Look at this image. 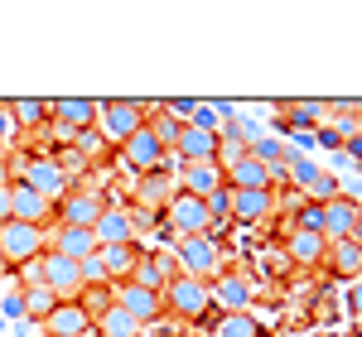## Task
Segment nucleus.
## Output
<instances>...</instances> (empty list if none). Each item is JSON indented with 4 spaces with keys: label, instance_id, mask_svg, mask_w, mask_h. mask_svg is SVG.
Segmentation results:
<instances>
[{
    "label": "nucleus",
    "instance_id": "16",
    "mask_svg": "<svg viewBox=\"0 0 362 337\" xmlns=\"http://www.w3.org/2000/svg\"><path fill=\"white\" fill-rule=\"evenodd\" d=\"M285 255H290L295 265H324V255H329V241H324V231L290 226V236H285Z\"/></svg>",
    "mask_w": 362,
    "mask_h": 337
},
{
    "label": "nucleus",
    "instance_id": "26",
    "mask_svg": "<svg viewBox=\"0 0 362 337\" xmlns=\"http://www.w3.org/2000/svg\"><path fill=\"white\" fill-rule=\"evenodd\" d=\"M324 265H334L343 280H358V275H362V246H353V241H329Z\"/></svg>",
    "mask_w": 362,
    "mask_h": 337
},
{
    "label": "nucleus",
    "instance_id": "15",
    "mask_svg": "<svg viewBox=\"0 0 362 337\" xmlns=\"http://www.w3.org/2000/svg\"><path fill=\"white\" fill-rule=\"evenodd\" d=\"M92 236H97V246H126L131 236H136V222H131V212L126 207H102V217L92 222Z\"/></svg>",
    "mask_w": 362,
    "mask_h": 337
},
{
    "label": "nucleus",
    "instance_id": "9",
    "mask_svg": "<svg viewBox=\"0 0 362 337\" xmlns=\"http://www.w3.org/2000/svg\"><path fill=\"white\" fill-rule=\"evenodd\" d=\"M44 284L54 289L63 304H68V299H78V294H83L78 260H68V255H58V251H44Z\"/></svg>",
    "mask_w": 362,
    "mask_h": 337
},
{
    "label": "nucleus",
    "instance_id": "14",
    "mask_svg": "<svg viewBox=\"0 0 362 337\" xmlns=\"http://www.w3.org/2000/svg\"><path fill=\"white\" fill-rule=\"evenodd\" d=\"M49 212H54V202H44L29 183H20V178L10 183V217H15V222L44 226V222H49Z\"/></svg>",
    "mask_w": 362,
    "mask_h": 337
},
{
    "label": "nucleus",
    "instance_id": "19",
    "mask_svg": "<svg viewBox=\"0 0 362 337\" xmlns=\"http://www.w3.org/2000/svg\"><path fill=\"white\" fill-rule=\"evenodd\" d=\"M208 299H213V304H223L227 313H247V304H251V284L242 280V275L223 270L218 280L208 284Z\"/></svg>",
    "mask_w": 362,
    "mask_h": 337
},
{
    "label": "nucleus",
    "instance_id": "20",
    "mask_svg": "<svg viewBox=\"0 0 362 337\" xmlns=\"http://www.w3.org/2000/svg\"><path fill=\"white\" fill-rule=\"evenodd\" d=\"M223 183L237 193V188H271V168L261 164L256 154H242L237 164H227L223 168Z\"/></svg>",
    "mask_w": 362,
    "mask_h": 337
},
{
    "label": "nucleus",
    "instance_id": "2",
    "mask_svg": "<svg viewBox=\"0 0 362 337\" xmlns=\"http://www.w3.org/2000/svg\"><path fill=\"white\" fill-rule=\"evenodd\" d=\"M44 251H49V236H44V226L15 222V217L0 226V260H10V265H25V260H39Z\"/></svg>",
    "mask_w": 362,
    "mask_h": 337
},
{
    "label": "nucleus",
    "instance_id": "3",
    "mask_svg": "<svg viewBox=\"0 0 362 337\" xmlns=\"http://www.w3.org/2000/svg\"><path fill=\"white\" fill-rule=\"evenodd\" d=\"M179 265H184V275L213 284L223 275V251H218L213 236H184V241H179Z\"/></svg>",
    "mask_w": 362,
    "mask_h": 337
},
{
    "label": "nucleus",
    "instance_id": "21",
    "mask_svg": "<svg viewBox=\"0 0 362 337\" xmlns=\"http://www.w3.org/2000/svg\"><path fill=\"white\" fill-rule=\"evenodd\" d=\"M49 251L68 255V260H87V255L97 251V236H92L87 226H63V222H58V231H54V246H49Z\"/></svg>",
    "mask_w": 362,
    "mask_h": 337
},
{
    "label": "nucleus",
    "instance_id": "41",
    "mask_svg": "<svg viewBox=\"0 0 362 337\" xmlns=\"http://www.w3.org/2000/svg\"><path fill=\"white\" fill-rule=\"evenodd\" d=\"M5 159H10V145H0V168H5Z\"/></svg>",
    "mask_w": 362,
    "mask_h": 337
},
{
    "label": "nucleus",
    "instance_id": "11",
    "mask_svg": "<svg viewBox=\"0 0 362 337\" xmlns=\"http://www.w3.org/2000/svg\"><path fill=\"white\" fill-rule=\"evenodd\" d=\"M218 140H223L218 130H203V125H189V121H184L174 154H179L184 164H208V159H218Z\"/></svg>",
    "mask_w": 362,
    "mask_h": 337
},
{
    "label": "nucleus",
    "instance_id": "33",
    "mask_svg": "<svg viewBox=\"0 0 362 337\" xmlns=\"http://www.w3.org/2000/svg\"><path fill=\"white\" fill-rule=\"evenodd\" d=\"M203 202H208V217H213V226H218V222L227 217V207H232V193H227V183L218 188V193H208Z\"/></svg>",
    "mask_w": 362,
    "mask_h": 337
},
{
    "label": "nucleus",
    "instance_id": "23",
    "mask_svg": "<svg viewBox=\"0 0 362 337\" xmlns=\"http://www.w3.org/2000/svg\"><path fill=\"white\" fill-rule=\"evenodd\" d=\"M169 260L165 255H140L136 260V270H131V284H140V289H150V294H165V284H169Z\"/></svg>",
    "mask_w": 362,
    "mask_h": 337
},
{
    "label": "nucleus",
    "instance_id": "13",
    "mask_svg": "<svg viewBox=\"0 0 362 337\" xmlns=\"http://www.w3.org/2000/svg\"><path fill=\"white\" fill-rule=\"evenodd\" d=\"M39 328H44V337H87V333H92V318L83 313L78 299H68V304H58Z\"/></svg>",
    "mask_w": 362,
    "mask_h": 337
},
{
    "label": "nucleus",
    "instance_id": "28",
    "mask_svg": "<svg viewBox=\"0 0 362 337\" xmlns=\"http://www.w3.org/2000/svg\"><path fill=\"white\" fill-rule=\"evenodd\" d=\"M20 304H25V318H29V323H44V318H49L63 299H58L49 284H34V289H25V294H20Z\"/></svg>",
    "mask_w": 362,
    "mask_h": 337
},
{
    "label": "nucleus",
    "instance_id": "6",
    "mask_svg": "<svg viewBox=\"0 0 362 337\" xmlns=\"http://www.w3.org/2000/svg\"><path fill=\"white\" fill-rule=\"evenodd\" d=\"M213 299H208V284L194 280V275H184V270H174L165 284V309H174L179 318H198V313L208 309Z\"/></svg>",
    "mask_w": 362,
    "mask_h": 337
},
{
    "label": "nucleus",
    "instance_id": "29",
    "mask_svg": "<svg viewBox=\"0 0 362 337\" xmlns=\"http://www.w3.org/2000/svg\"><path fill=\"white\" fill-rule=\"evenodd\" d=\"M213 337H261V323H256L251 313H223Z\"/></svg>",
    "mask_w": 362,
    "mask_h": 337
},
{
    "label": "nucleus",
    "instance_id": "38",
    "mask_svg": "<svg viewBox=\"0 0 362 337\" xmlns=\"http://www.w3.org/2000/svg\"><path fill=\"white\" fill-rule=\"evenodd\" d=\"M5 318H25V304H20V294H10V299H5V309H0V323H5Z\"/></svg>",
    "mask_w": 362,
    "mask_h": 337
},
{
    "label": "nucleus",
    "instance_id": "35",
    "mask_svg": "<svg viewBox=\"0 0 362 337\" xmlns=\"http://www.w3.org/2000/svg\"><path fill=\"white\" fill-rule=\"evenodd\" d=\"M140 197H145V202L165 197V173H145V183H140Z\"/></svg>",
    "mask_w": 362,
    "mask_h": 337
},
{
    "label": "nucleus",
    "instance_id": "30",
    "mask_svg": "<svg viewBox=\"0 0 362 337\" xmlns=\"http://www.w3.org/2000/svg\"><path fill=\"white\" fill-rule=\"evenodd\" d=\"M305 193L314 207H324V202H334L338 197V183H334V173H324V168H314V178L305 183Z\"/></svg>",
    "mask_w": 362,
    "mask_h": 337
},
{
    "label": "nucleus",
    "instance_id": "37",
    "mask_svg": "<svg viewBox=\"0 0 362 337\" xmlns=\"http://www.w3.org/2000/svg\"><path fill=\"white\" fill-rule=\"evenodd\" d=\"M348 309L362 318V275H358V280H348Z\"/></svg>",
    "mask_w": 362,
    "mask_h": 337
},
{
    "label": "nucleus",
    "instance_id": "10",
    "mask_svg": "<svg viewBox=\"0 0 362 337\" xmlns=\"http://www.w3.org/2000/svg\"><path fill=\"white\" fill-rule=\"evenodd\" d=\"M319 217H324V241H348L353 236V226H358V217H362V207H358V197L348 193H338L334 202H324L319 207Z\"/></svg>",
    "mask_w": 362,
    "mask_h": 337
},
{
    "label": "nucleus",
    "instance_id": "39",
    "mask_svg": "<svg viewBox=\"0 0 362 337\" xmlns=\"http://www.w3.org/2000/svg\"><path fill=\"white\" fill-rule=\"evenodd\" d=\"M10 222V183H0V226Z\"/></svg>",
    "mask_w": 362,
    "mask_h": 337
},
{
    "label": "nucleus",
    "instance_id": "7",
    "mask_svg": "<svg viewBox=\"0 0 362 337\" xmlns=\"http://www.w3.org/2000/svg\"><path fill=\"white\" fill-rule=\"evenodd\" d=\"M112 304L126 309L140 328H150V323H160V313H165V294H150V289H140V284L121 280V284H112Z\"/></svg>",
    "mask_w": 362,
    "mask_h": 337
},
{
    "label": "nucleus",
    "instance_id": "32",
    "mask_svg": "<svg viewBox=\"0 0 362 337\" xmlns=\"http://www.w3.org/2000/svg\"><path fill=\"white\" fill-rule=\"evenodd\" d=\"M285 111H290V121H295V125H314V121L324 116V102H290Z\"/></svg>",
    "mask_w": 362,
    "mask_h": 337
},
{
    "label": "nucleus",
    "instance_id": "25",
    "mask_svg": "<svg viewBox=\"0 0 362 337\" xmlns=\"http://www.w3.org/2000/svg\"><path fill=\"white\" fill-rule=\"evenodd\" d=\"M10 116H15V125H20V130H39V125H49V121H54L49 102H39V97H15V102H10Z\"/></svg>",
    "mask_w": 362,
    "mask_h": 337
},
{
    "label": "nucleus",
    "instance_id": "40",
    "mask_svg": "<svg viewBox=\"0 0 362 337\" xmlns=\"http://www.w3.org/2000/svg\"><path fill=\"white\" fill-rule=\"evenodd\" d=\"M353 246H362V217H358V226H353V236H348Z\"/></svg>",
    "mask_w": 362,
    "mask_h": 337
},
{
    "label": "nucleus",
    "instance_id": "18",
    "mask_svg": "<svg viewBox=\"0 0 362 337\" xmlns=\"http://www.w3.org/2000/svg\"><path fill=\"white\" fill-rule=\"evenodd\" d=\"M227 193H232V188H227ZM227 212H232V217H242V222H261V217H271V212H276V193H271V188H237Z\"/></svg>",
    "mask_w": 362,
    "mask_h": 337
},
{
    "label": "nucleus",
    "instance_id": "5",
    "mask_svg": "<svg viewBox=\"0 0 362 337\" xmlns=\"http://www.w3.org/2000/svg\"><path fill=\"white\" fill-rule=\"evenodd\" d=\"M140 125H145V102H121V97H116V102H102V106H97V130L116 145L131 140Z\"/></svg>",
    "mask_w": 362,
    "mask_h": 337
},
{
    "label": "nucleus",
    "instance_id": "31",
    "mask_svg": "<svg viewBox=\"0 0 362 337\" xmlns=\"http://www.w3.org/2000/svg\"><path fill=\"white\" fill-rule=\"evenodd\" d=\"M102 145H107V135H102L97 125H87V130H73V149H78L83 159H92V154H102Z\"/></svg>",
    "mask_w": 362,
    "mask_h": 337
},
{
    "label": "nucleus",
    "instance_id": "1",
    "mask_svg": "<svg viewBox=\"0 0 362 337\" xmlns=\"http://www.w3.org/2000/svg\"><path fill=\"white\" fill-rule=\"evenodd\" d=\"M20 183H29L34 193L44 197V202H63V197L73 193V178H68V164L58 159V154H34L25 159V173H20Z\"/></svg>",
    "mask_w": 362,
    "mask_h": 337
},
{
    "label": "nucleus",
    "instance_id": "12",
    "mask_svg": "<svg viewBox=\"0 0 362 337\" xmlns=\"http://www.w3.org/2000/svg\"><path fill=\"white\" fill-rule=\"evenodd\" d=\"M102 193H92V188H73V193L58 202V217H63V226H87L92 231V222L102 217Z\"/></svg>",
    "mask_w": 362,
    "mask_h": 337
},
{
    "label": "nucleus",
    "instance_id": "36",
    "mask_svg": "<svg viewBox=\"0 0 362 337\" xmlns=\"http://www.w3.org/2000/svg\"><path fill=\"white\" fill-rule=\"evenodd\" d=\"M20 275H25V289L44 284V255H39V260H25V265H20Z\"/></svg>",
    "mask_w": 362,
    "mask_h": 337
},
{
    "label": "nucleus",
    "instance_id": "22",
    "mask_svg": "<svg viewBox=\"0 0 362 337\" xmlns=\"http://www.w3.org/2000/svg\"><path fill=\"white\" fill-rule=\"evenodd\" d=\"M97 260L107 265V280L121 284V280H131V270H136L140 251H136V241H126V246H97Z\"/></svg>",
    "mask_w": 362,
    "mask_h": 337
},
{
    "label": "nucleus",
    "instance_id": "34",
    "mask_svg": "<svg viewBox=\"0 0 362 337\" xmlns=\"http://www.w3.org/2000/svg\"><path fill=\"white\" fill-rule=\"evenodd\" d=\"M20 135V125H15V116H10V102H0V145H10Z\"/></svg>",
    "mask_w": 362,
    "mask_h": 337
},
{
    "label": "nucleus",
    "instance_id": "4",
    "mask_svg": "<svg viewBox=\"0 0 362 337\" xmlns=\"http://www.w3.org/2000/svg\"><path fill=\"white\" fill-rule=\"evenodd\" d=\"M165 217H169V226L179 231V241H184V236H213V217H208V202H203V197H194V193H184V188L169 197Z\"/></svg>",
    "mask_w": 362,
    "mask_h": 337
},
{
    "label": "nucleus",
    "instance_id": "27",
    "mask_svg": "<svg viewBox=\"0 0 362 337\" xmlns=\"http://www.w3.org/2000/svg\"><path fill=\"white\" fill-rule=\"evenodd\" d=\"M92 333H97V337H140L145 328H140V323H136V318H131L126 309H116V304H112V309H107L102 318H97V323H92Z\"/></svg>",
    "mask_w": 362,
    "mask_h": 337
},
{
    "label": "nucleus",
    "instance_id": "17",
    "mask_svg": "<svg viewBox=\"0 0 362 337\" xmlns=\"http://www.w3.org/2000/svg\"><path fill=\"white\" fill-rule=\"evenodd\" d=\"M97 106L102 102H92V97H63V102H49V111L63 130H87V125H97Z\"/></svg>",
    "mask_w": 362,
    "mask_h": 337
},
{
    "label": "nucleus",
    "instance_id": "8",
    "mask_svg": "<svg viewBox=\"0 0 362 337\" xmlns=\"http://www.w3.org/2000/svg\"><path fill=\"white\" fill-rule=\"evenodd\" d=\"M121 159L136 168L140 178L145 173H160V164H165V149H160V140L150 135V125H140L131 140H121Z\"/></svg>",
    "mask_w": 362,
    "mask_h": 337
},
{
    "label": "nucleus",
    "instance_id": "24",
    "mask_svg": "<svg viewBox=\"0 0 362 337\" xmlns=\"http://www.w3.org/2000/svg\"><path fill=\"white\" fill-rule=\"evenodd\" d=\"M218 188H223V164H218V159H208V164H189V168H184V193L208 197V193H218Z\"/></svg>",
    "mask_w": 362,
    "mask_h": 337
}]
</instances>
